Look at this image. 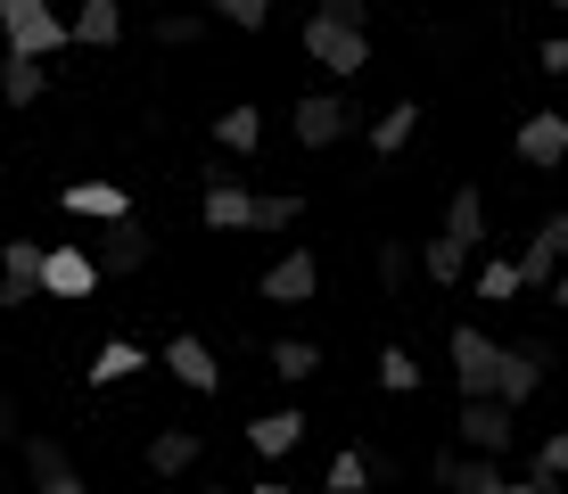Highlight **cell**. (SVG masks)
Here are the masks:
<instances>
[{"mask_svg": "<svg viewBox=\"0 0 568 494\" xmlns=\"http://www.w3.org/2000/svg\"><path fill=\"white\" fill-rule=\"evenodd\" d=\"M199 214H206V231H297V223H305V198H297V190H247V182H206Z\"/></svg>", "mask_w": 568, "mask_h": 494, "instance_id": "obj_1", "label": "cell"}, {"mask_svg": "<svg viewBox=\"0 0 568 494\" xmlns=\"http://www.w3.org/2000/svg\"><path fill=\"white\" fill-rule=\"evenodd\" d=\"M0 50L50 67L58 50H74V33H67V17H58L50 0H0Z\"/></svg>", "mask_w": 568, "mask_h": 494, "instance_id": "obj_2", "label": "cell"}, {"mask_svg": "<svg viewBox=\"0 0 568 494\" xmlns=\"http://www.w3.org/2000/svg\"><path fill=\"white\" fill-rule=\"evenodd\" d=\"M297 42H305L313 67H322V74H338V83H355V74L371 67V33H363V26H338V17H322V9H305Z\"/></svg>", "mask_w": 568, "mask_h": 494, "instance_id": "obj_3", "label": "cell"}, {"mask_svg": "<svg viewBox=\"0 0 568 494\" xmlns=\"http://www.w3.org/2000/svg\"><path fill=\"white\" fill-rule=\"evenodd\" d=\"M454 445H462V453H486V462H503V453L519 445V412H511V404H495V395H462V412H454Z\"/></svg>", "mask_w": 568, "mask_h": 494, "instance_id": "obj_4", "label": "cell"}, {"mask_svg": "<svg viewBox=\"0 0 568 494\" xmlns=\"http://www.w3.org/2000/svg\"><path fill=\"white\" fill-rule=\"evenodd\" d=\"M91 264H100V281H132V272H149V255H156V231L141 223V214H124V223H100L91 231Z\"/></svg>", "mask_w": 568, "mask_h": 494, "instance_id": "obj_5", "label": "cell"}, {"mask_svg": "<svg viewBox=\"0 0 568 494\" xmlns=\"http://www.w3.org/2000/svg\"><path fill=\"white\" fill-rule=\"evenodd\" d=\"M288 132H297L305 149H338L346 132H355V91H338V83H329V91H305L297 108H288Z\"/></svg>", "mask_w": 568, "mask_h": 494, "instance_id": "obj_6", "label": "cell"}, {"mask_svg": "<svg viewBox=\"0 0 568 494\" xmlns=\"http://www.w3.org/2000/svg\"><path fill=\"white\" fill-rule=\"evenodd\" d=\"M511 264H519V289H527V296H552L560 264H568V206H560V214H544V223L527 231V248L511 255Z\"/></svg>", "mask_w": 568, "mask_h": 494, "instance_id": "obj_7", "label": "cell"}, {"mask_svg": "<svg viewBox=\"0 0 568 494\" xmlns=\"http://www.w3.org/2000/svg\"><path fill=\"white\" fill-rule=\"evenodd\" d=\"M544 380H552V346H544V339H511V346H503V371H495V404L527 412L544 395Z\"/></svg>", "mask_w": 568, "mask_h": 494, "instance_id": "obj_8", "label": "cell"}, {"mask_svg": "<svg viewBox=\"0 0 568 494\" xmlns=\"http://www.w3.org/2000/svg\"><path fill=\"white\" fill-rule=\"evenodd\" d=\"M445 363H454V387H462V395H495L503 339H486L478 322H462V330H445Z\"/></svg>", "mask_w": 568, "mask_h": 494, "instance_id": "obj_9", "label": "cell"}, {"mask_svg": "<svg viewBox=\"0 0 568 494\" xmlns=\"http://www.w3.org/2000/svg\"><path fill=\"white\" fill-rule=\"evenodd\" d=\"M26 470H33V494H91L83 486V470H74V453H67V437H50V429H26Z\"/></svg>", "mask_w": 568, "mask_h": 494, "instance_id": "obj_10", "label": "cell"}, {"mask_svg": "<svg viewBox=\"0 0 568 494\" xmlns=\"http://www.w3.org/2000/svg\"><path fill=\"white\" fill-rule=\"evenodd\" d=\"M256 296H264V305H313V296H322V255H313V248H288L281 264H264Z\"/></svg>", "mask_w": 568, "mask_h": 494, "instance_id": "obj_11", "label": "cell"}, {"mask_svg": "<svg viewBox=\"0 0 568 494\" xmlns=\"http://www.w3.org/2000/svg\"><path fill=\"white\" fill-rule=\"evenodd\" d=\"M511 157H519V165H536V173L568 165V115H560V108H536V115L511 132Z\"/></svg>", "mask_w": 568, "mask_h": 494, "instance_id": "obj_12", "label": "cell"}, {"mask_svg": "<svg viewBox=\"0 0 568 494\" xmlns=\"http://www.w3.org/2000/svg\"><path fill=\"white\" fill-rule=\"evenodd\" d=\"M428 486H437V494H495V486H503V462H486V453L445 445L437 462H428Z\"/></svg>", "mask_w": 568, "mask_h": 494, "instance_id": "obj_13", "label": "cell"}, {"mask_svg": "<svg viewBox=\"0 0 568 494\" xmlns=\"http://www.w3.org/2000/svg\"><path fill=\"white\" fill-rule=\"evenodd\" d=\"M42 296V240H9L0 248V313H26Z\"/></svg>", "mask_w": 568, "mask_h": 494, "instance_id": "obj_14", "label": "cell"}, {"mask_svg": "<svg viewBox=\"0 0 568 494\" xmlns=\"http://www.w3.org/2000/svg\"><path fill=\"white\" fill-rule=\"evenodd\" d=\"M58 206H67L74 223H124V214H132V190L108 182V173H91V182H67V190H58Z\"/></svg>", "mask_w": 568, "mask_h": 494, "instance_id": "obj_15", "label": "cell"}, {"mask_svg": "<svg viewBox=\"0 0 568 494\" xmlns=\"http://www.w3.org/2000/svg\"><path fill=\"white\" fill-rule=\"evenodd\" d=\"M42 296H100V264L83 248H42Z\"/></svg>", "mask_w": 568, "mask_h": 494, "instance_id": "obj_16", "label": "cell"}, {"mask_svg": "<svg viewBox=\"0 0 568 494\" xmlns=\"http://www.w3.org/2000/svg\"><path fill=\"white\" fill-rule=\"evenodd\" d=\"M156 363H165L190 395H214V387H223V363H214V346H206V339H190V330H182V339H173L165 354H156Z\"/></svg>", "mask_w": 568, "mask_h": 494, "instance_id": "obj_17", "label": "cell"}, {"mask_svg": "<svg viewBox=\"0 0 568 494\" xmlns=\"http://www.w3.org/2000/svg\"><path fill=\"white\" fill-rule=\"evenodd\" d=\"M437 240H454L462 255H478L486 240H495V231H486V198L469 190V182H462L454 198H445V231H437Z\"/></svg>", "mask_w": 568, "mask_h": 494, "instance_id": "obj_18", "label": "cell"}, {"mask_svg": "<svg viewBox=\"0 0 568 494\" xmlns=\"http://www.w3.org/2000/svg\"><path fill=\"white\" fill-rule=\"evenodd\" d=\"M67 33H74L83 50H115V42H124V0H83Z\"/></svg>", "mask_w": 568, "mask_h": 494, "instance_id": "obj_19", "label": "cell"}, {"mask_svg": "<svg viewBox=\"0 0 568 494\" xmlns=\"http://www.w3.org/2000/svg\"><path fill=\"white\" fill-rule=\"evenodd\" d=\"M199 453H206L199 429H156L149 437V470L156 478H182V470H199Z\"/></svg>", "mask_w": 568, "mask_h": 494, "instance_id": "obj_20", "label": "cell"}, {"mask_svg": "<svg viewBox=\"0 0 568 494\" xmlns=\"http://www.w3.org/2000/svg\"><path fill=\"white\" fill-rule=\"evenodd\" d=\"M214 149H223V157H256V149H264V115H256V99H240V108L214 115Z\"/></svg>", "mask_w": 568, "mask_h": 494, "instance_id": "obj_21", "label": "cell"}, {"mask_svg": "<svg viewBox=\"0 0 568 494\" xmlns=\"http://www.w3.org/2000/svg\"><path fill=\"white\" fill-rule=\"evenodd\" d=\"M413 132H420V99H387L379 124H371V157H404Z\"/></svg>", "mask_w": 568, "mask_h": 494, "instance_id": "obj_22", "label": "cell"}, {"mask_svg": "<svg viewBox=\"0 0 568 494\" xmlns=\"http://www.w3.org/2000/svg\"><path fill=\"white\" fill-rule=\"evenodd\" d=\"M305 445V412H264V421H247V453H264V462H281V453Z\"/></svg>", "mask_w": 568, "mask_h": 494, "instance_id": "obj_23", "label": "cell"}, {"mask_svg": "<svg viewBox=\"0 0 568 494\" xmlns=\"http://www.w3.org/2000/svg\"><path fill=\"white\" fill-rule=\"evenodd\" d=\"M132 371H149V346H141V339H108L100 354H91L83 380H91V387H115V380H132Z\"/></svg>", "mask_w": 568, "mask_h": 494, "instance_id": "obj_24", "label": "cell"}, {"mask_svg": "<svg viewBox=\"0 0 568 494\" xmlns=\"http://www.w3.org/2000/svg\"><path fill=\"white\" fill-rule=\"evenodd\" d=\"M42 91H50V67H33V58H9V50H0V108H33Z\"/></svg>", "mask_w": 568, "mask_h": 494, "instance_id": "obj_25", "label": "cell"}, {"mask_svg": "<svg viewBox=\"0 0 568 494\" xmlns=\"http://www.w3.org/2000/svg\"><path fill=\"white\" fill-rule=\"evenodd\" d=\"M264 363L281 371L288 387H305L313 371H322V346H313V339H272V354H264Z\"/></svg>", "mask_w": 568, "mask_h": 494, "instance_id": "obj_26", "label": "cell"}, {"mask_svg": "<svg viewBox=\"0 0 568 494\" xmlns=\"http://www.w3.org/2000/svg\"><path fill=\"white\" fill-rule=\"evenodd\" d=\"M469 289H478L486 305H511V296H527V289H519V264H511V255H486V264L469 272Z\"/></svg>", "mask_w": 568, "mask_h": 494, "instance_id": "obj_27", "label": "cell"}, {"mask_svg": "<svg viewBox=\"0 0 568 494\" xmlns=\"http://www.w3.org/2000/svg\"><path fill=\"white\" fill-rule=\"evenodd\" d=\"M413 264H420V272H428L437 289H462V281H469V255H462L454 240H428V248L413 255Z\"/></svg>", "mask_w": 568, "mask_h": 494, "instance_id": "obj_28", "label": "cell"}, {"mask_svg": "<svg viewBox=\"0 0 568 494\" xmlns=\"http://www.w3.org/2000/svg\"><path fill=\"white\" fill-rule=\"evenodd\" d=\"M272 9H281V0H206L214 26H240V33H264V26H272Z\"/></svg>", "mask_w": 568, "mask_h": 494, "instance_id": "obj_29", "label": "cell"}, {"mask_svg": "<svg viewBox=\"0 0 568 494\" xmlns=\"http://www.w3.org/2000/svg\"><path fill=\"white\" fill-rule=\"evenodd\" d=\"M149 42H165V50H190V42H206V17L199 9H165L149 26Z\"/></svg>", "mask_w": 568, "mask_h": 494, "instance_id": "obj_30", "label": "cell"}, {"mask_svg": "<svg viewBox=\"0 0 568 494\" xmlns=\"http://www.w3.org/2000/svg\"><path fill=\"white\" fill-rule=\"evenodd\" d=\"M322 486H329V494H371V462H363V445H346L338 462L322 470Z\"/></svg>", "mask_w": 568, "mask_h": 494, "instance_id": "obj_31", "label": "cell"}, {"mask_svg": "<svg viewBox=\"0 0 568 494\" xmlns=\"http://www.w3.org/2000/svg\"><path fill=\"white\" fill-rule=\"evenodd\" d=\"M379 387H387V395H413V387H420V363H413L404 346H379Z\"/></svg>", "mask_w": 568, "mask_h": 494, "instance_id": "obj_32", "label": "cell"}, {"mask_svg": "<svg viewBox=\"0 0 568 494\" xmlns=\"http://www.w3.org/2000/svg\"><path fill=\"white\" fill-rule=\"evenodd\" d=\"M527 470H536V478H552V486H560V478H568V429H552V437L536 445V462H527Z\"/></svg>", "mask_w": 568, "mask_h": 494, "instance_id": "obj_33", "label": "cell"}, {"mask_svg": "<svg viewBox=\"0 0 568 494\" xmlns=\"http://www.w3.org/2000/svg\"><path fill=\"white\" fill-rule=\"evenodd\" d=\"M413 281V248L404 240H379V289H404Z\"/></svg>", "mask_w": 568, "mask_h": 494, "instance_id": "obj_34", "label": "cell"}, {"mask_svg": "<svg viewBox=\"0 0 568 494\" xmlns=\"http://www.w3.org/2000/svg\"><path fill=\"white\" fill-rule=\"evenodd\" d=\"M313 9H322V17H338V26H363V17H371V0H313Z\"/></svg>", "mask_w": 568, "mask_h": 494, "instance_id": "obj_35", "label": "cell"}, {"mask_svg": "<svg viewBox=\"0 0 568 494\" xmlns=\"http://www.w3.org/2000/svg\"><path fill=\"white\" fill-rule=\"evenodd\" d=\"M363 462H371V478H379V486L404 478V462H396V453H379V445H363Z\"/></svg>", "mask_w": 568, "mask_h": 494, "instance_id": "obj_36", "label": "cell"}, {"mask_svg": "<svg viewBox=\"0 0 568 494\" xmlns=\"http://www.w3.org/2000/svg\"><path fill=\"white\" fill-rule=\"evenodd\" d=\"M536 58H544V74H568V33H552V42H544Z\"/></svg>", "mask_w": 568, "mask_h": 494, "instance_id": "obj_37", "label": "cell"}, {"mask_svg": "<svg viewBox=\"0 0 568 494\" xmlns=\"http://www.w3.org/2000/svg\"><path fill=\"white\" fill-rule=\"evenodd\" d=\"M495 494H560V486H552V478H536V470H527V478H503Z\"/></svg>", "mask_w": 568, "mask_h": 494, "instance_id": "obj_38", "label": "cell"}, {"mask_svg": "<svg viewBox=\"0 0 568 494\" xmlns=\"http://www.w3.org/2000/svg\"><path fill=\"white\" fill-rule=\"evenodd\" d=\"M9 437H26V429H17V395H0V445Z\"/></svg>", "mask_w": 568, "mask_h": 494, "instance_id": "obj_39", "label": "cell"}, {"mask_svg": "<svg viewBox=\"0 0 568 494\" xmlns=\"http://www.w3.org/2000/svg\"><path fill=\"white\" fill-rule=\"evenodd\" d=\"M247 494H297V486H288V478H256V486H247Z\"/></svg>", "mask_w": 568, "mask_h": 494, "instance_id": "obj_40", "label": "cell"}, {"mask_svg": "<svg viewBox=\"0 0 568 494\" xmlns=\"http://www.w3.org/2000/svg\"><path fill=\"white\" fill-rule=\"evenodd\" d=\"M552 305H560V313H568V264H560V281H552Z\"/></svg>", "mask_w": 568, "mask_h": 494, "instance_id": "obj_41", "label": "cell"}, {"mask_svg": "<svg viewBox=\"0 0 568 494\" xmlns=\"http://www.w3.org/2000/svg\"><path fill=\"white\" fill-rule=\"evenodd\" d=\"M190 494H231V486H190Z\"/></svg>", "mask_w": 568, "mask_h": 494, "instance_id": "obj_42", "label": "cell"}, {"mask_svg": "<svg viewBox=\"0 0 568 494\" xmlns=\"http://www.w3.org/2000/svg\"><path fill=\"white\" fill-rule=\"evenodd\" d=\"M0 173H9V157H0Z\"/></svg>", "mask_w": 568, "mask_h": 494, "instance_id": "obj_43", "label": "cell"}, {"mask_svg": "<svg viewBox=\"0 0 568 494\" xmlns=\"http://www.w3.org/2000/svg\"><path fill=\"white\" fill-rule=\"evenodd\" d=\"M552 9H568V0H552Z\"/></svg>", "mask_w": 568, "mask_h": 494, "instance_id": "obj_44", "label": "cell"}, {"mask_svg": "<svg viewBox=\"0 0 568 494\" xmlns=\"http://www.w3.org/2000/svg\"><path fill=\"white\" fill-rule=\"evenodd\" d=\"M305 9H313V0H305Z\"/></svg>", "mask_w": 568, "mask_h": 494, "instance_id": "obj_45", "label": "cell"}]
</instances>
